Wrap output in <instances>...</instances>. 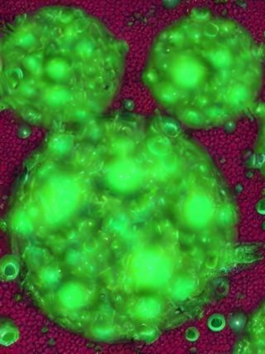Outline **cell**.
<instances>
[{
  "label": "cell",
  "mask_w": 265,
  "mask_h": 354,
  "mask_svg": "<svg viewBox=\"0 0 265 354\" xmlns=\"http://www.w3.org/2000/svg\"><path fill=\"white\" fill-rule=\"evenodd\" d=\"M126 55L124 41L84 8H37L2 28V86L35 120L78 118L120 84Z\"/></svg>",
  "instance_id": "obj_1"
},
{
  "label": "cell",
  "mask_w": 265,
  "mask_h": 354,
  "mask_svg": "<svg viewBox=\"0 0 265 354\" xmlns=\"http://www.w3.org/2000/svg\"><path fill=\"white\" fill-rule=\"evenodd\" d=\"M264 72V50L242 24L193 12L157 33L142 77L182 123L202 128L250 105Z\"/></svg>",
  "instance_id": "obj_2"
},
{
  "label": "cell",
  "mask_w": 265,
  "mask_h": 354,
  "mask_svg": "<svg viewBox=\"0 0 265 354\" xmlns=\"http://www.w3.org/2000/svg\"><path fill=\"white\" fill-rule=\"evenodd\" d=\"M39 194L45 222L57 226L72 218L78 209L83 197V185L73 172L55 170L41 180Z\"/></svg>",
  "instance_id": "obj_3"
}]
</instances>
